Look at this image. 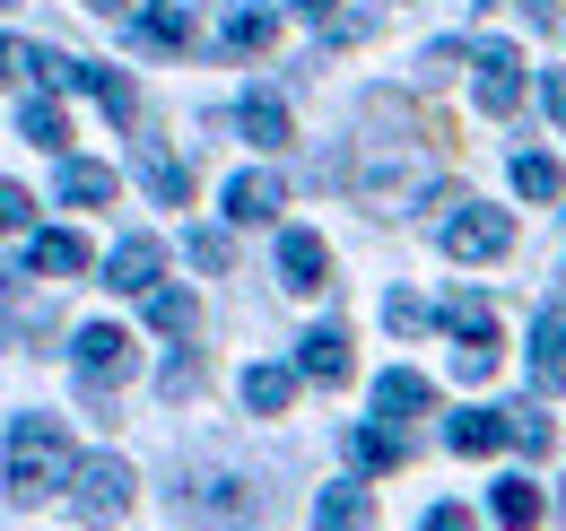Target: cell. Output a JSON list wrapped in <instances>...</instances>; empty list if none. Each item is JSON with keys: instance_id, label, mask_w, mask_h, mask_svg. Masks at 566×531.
<instances>
[{"instance_id": "cell-1", "label": "cell", "mask_w": 566, "mask_h": 531, "mask_svg": "<svg viewBox=\"0 0 566 531\" xmlns=\"http://www.w3.org/2000/svg\"><path fill=\"white\" fill-rule=\"evenodd\" d=\"M78 462L44 409H9V506H35L44 488H71Z\"/></svg>"}, {"instance_id": "cell-2", "label": "cell", "mask_w": 566, "mask_h": 531, "mask_svg": "<svg viewBox=\"0 0 566 531\" xmlns=\"http://www.w3.org/2000/svg\"><path fill=\"white\" fill-rule=\"evenodd\" d=\"M132 366H140V348H132V332H114V323H87V332H78V348H71L78 400H96V409L132 384Z\"/></svg>"}, {"instance_id": "cell-3", "label": "cell", "mask_w": 566, "mask_h": 531, "mask_svg": "<svg viewBox=\"0 0 566 531\" xmlns=\"http://www.w3.org/2000/svg\"><path fill=\"white\" fill-rule=\"evenodd\" d=\"M123 506H132V470L114 462V454L78 462V479H71V514H78V523L105 531V523H123Z\"/></svg>"}, {"instance_id": "cell-4", "label": "cell", "mask_w": 566, "mask_h": 531, "mask_svg": "<svg viewBox=\"0 0 566 531\" xmlns=\"http://www.w3.org/2000/svg\"><path fill=\"white\" fill-rule=\"evenodd\" d=\"M436 244H444L453 262H496V253L514 244V218H505V209H480V200H462V209L436 227Z\"/></svg>"}, {"instance_id": "cell-5", "label": "cell", "mask_w": 566, "mask_h": 531, "mask_svg": "<svg viewBox=\"0 0 566 531\" xmlns=\"http://www.w3.org/2000/svg\"><path fill=\"white\" fill-rule=\"evenodd\" d=\"M175 514H192L210 531H244L253 523V488L244 479H192V488H175Z\"/></svg>"}, {"instance_id": "cell-6", "label": "cell", "mask_w": 566, "mask_h": 531, "mask_svg": "<svg viewBox=\"0 0 566 531\" xmlns=\"http://www.w3.org/2000/svg\"><path fill=\"white\" fill-rule=\"evenodd\" d=\"M471 70H480V114H514L523 105V53L514 44H480Z\"/></svg>"}, {"instance_id": "cell-7", "label": "cell", "mask_w": 566, "mask_h": 531, "mask_svg": "<svg viewBox=\"0 0 566 531\" xmlns=\"http://www.w3.org/2000/svg\"><path fill=\"white\" fill-rule=\"evenodd\" d=\"M157 270H166V244H157V236H123L114 262H105V288H123V296H157Z\"/></svg>"}, {"instance_id": "cell-8", "label": "cell", "mask_w": 566, "mask_h": 531, "mask_svg": "<svg viewBox=\"0 0 566 531\" xmlns=\"http://www.w3.org/2000/svg\"><path fill=\"white\" fill-rule=\"evenodd\" d=\"M532 384H541V393H566V296H549L541 323H532Z\"/></svg>"}, {"instance_id": "cell-9", "label": "cell", "mask_w": 566, "mask_h": 531, "mask_svg": "<svg viewBox=\"0 0 566 531\" xmlns=\"http://www.w3.org/2000/svg\"><path fill=\"white\" fill-rule=\"evenodd\" d=\"M323 279H332V253H323V236H314V227H287V236H280V288L314 296Z\"/></svg>"}, {"instance_id": "cell-10", "label": "cell", "mask_w": 566, "mask_h": 531, "mask_svg": "<svg viewBox=\"0 0 566 531\" xmlns=\"http://www.w3.org/2000/svg\"><path fill=\"white\" fill-rule=\"evenodd\" d=\"M192 35H201V0H148L140 9V44H157V53H192Z\"/></svg>"}, {"instance_id": "cell-11", "label": "cell", "mask_w": 566, "mask_h": 531, "mask_svg": "<svg viewBox=\"0 0 566 531\" xmlns=\"http://www.w3.org/2000/svg\"><path fill=\"white\" fill-rule=\"evenodd\" d=\"M18 270H27V279H44V270H53V279H78V270H87V244H78L71 227H44V236L18 244Z\"/></svg>"}, {"instance_id": "cell-12", "label": "cell", "mask_w": 566, "mask_h": 531, "mask_svg": "<svg viewBox=\"0 0 566 531\" xmlns=\"http://www.w3.org/2000/svg\"><path fill=\"white\" fill-rule=\"evenodd\" d=\"M227 218H235V227H262V218H280V175H271V166H244V175L227 184Z\"/></svg>"}, {"instance_id": "cell-13", "label": "cell", "mask_w": 566, "mask_h": 531, "mask_svg": "<svg viewBox=\"0 0 566 531\" xmlns=\"http://www.w3.org/2000/svg\"><path fill=\"white\" fill-rule=\"evenodd\" d=\"M271 44H280V18H271V9H253V0H244V9H227V27H218V53L253 62V53H271Z\"/></svg>"}, {"instance_id": "cell-14", "label": "cell", "mask_w": 566, "mask_h": 531, "mask_svg": "<svg viewBox=\"0 0 566 531\" xmlns=\"http://www.w3.org/2000/svg\"><path fill=\"white\" fill-rule=\"evenodd\" d=\"M366 523H375V497H366L357 479H340V488L314 497V531H366Z\"/></svg>"}, {"instance_id": "cell-15", "label": "cell", "mask_w": 566, "mask_h": 531, "mask_svg": "<svg viewBox=\"0 0 566 531\" xmlns=\"http://www.w3.org/2000/svg\"><path fill=\"white\" fill-rule=\"evenodd\" d=\"M444 445H453V454H496V445H514V436H505V409H453V418H444Z\"/></svg>"}, {"instance_id": "cell-16", "label": "cell", "mask_w": 566, "mask_h": 531, "mask_svg": "<svg viewBox=\"0 0 566 531\" xmlns=\"http://www.w3.org/2000/svg\"><path fill=\"white\" fill-rule=\"evenodd\" d=\"M296 366H305L314 384H349V340L323 323V332H305V340H296Z\"/></svg>"}, {"instance_id": "cell-17", "label": "cell", "mask_w": 566, "mask_h": 531, "mask_svg": "<svg viewBox=\"0 0 566 531\" xmlns=\"http://www.w3.org/2000/svg\"><path fill=\"white\" fill-rule=\"evenodd\" d=\"M140 184H148L157 209H184V200H192V166H184V157H166V148H148V157H140Z\"/></svg>"}, {"instance_id": "cell-18", "label": "cell", "mask_w": 566, "mask_h": 531, "mask_svg": "<svg viewBox=\"0 0 566 531\" xmlns=\"http://www.w3.org/2000/svg\"><path fill=\"white\" fill-rule=\"evenodd\" d=\"M296 375H305V366H244V409L280 418L287 400H296Z\"/></svg>"}, {"instance_id": "cell-19", "label": "cell", "mask_w": 566, "mask_h": 531, "mask_svg": "<svg viewBox=\"0 0 566 531\" xmlns=\"http://www.w3.org/2000/svg\"><path fill=\"white\" fill-rule=\"evenodd\" d=\"M489 514H496V523H505V531H532V523H541V514H549V497H541L532 479H496Z\"/></svg>"}, {"instance_id": "cell-20", "label": "cell", "mask_w": 566, "mask_h": 531, "mask_svg": "<svg viewBox=\"0 0 566 531\" xmlns=\"http://www.w3.org/2000/svg\"><path fill=\"white\" fill-rule=\"evenodd\" d=\"M419 409H427V375L392 366V375L375 384V418H392V427H401V418H419Z\"/></svg>"}, {"instance_id": "cell-21", "label": "cell", "mask_w": 566, "mask_h": 531, "mask_svg": "<svg viewBox=\"0 0 566 531\" xmlns=\"http://www.w3.org/2000/svg\"><path fill=\"white\" fill-rule=\"evenodd\" d=\"M349 454H357V470H401L410 462V436H401V427H357Z\"/></svg>"}, {"instance_id": "cell-22", "label": "cell", "mask_w": 566, "mask_h": 531, "mask_svg": "<svg viewBox=\"0 0 566 531\" xmlns=\"http://www.w3.org/2000/svg\"><path fill=\"white\" fill-rule=\"evenodd\" d=\"M9 70H27V79H44V87H78V70H87V62H71V53H53V44H44V53H35V44H9Z\"/></svg>"}, {"instance_id": "cell-23", "label": "cell", "mask_w": 566, "mask_h": 531, "mask_svg": "<svg viewBox=\"0 0 566 531\" xmlns=\"http://www.w3.org/2000/svg\"><path fill=\"white\" fill-rule=\"evenodd\" d=\"M62 200H71V209H105V200H114V166L71 157V166H62Z\"/></svg>"}, {"instance_id": "cell-24", "label": "cell", "mask_w": 566, "mask_h": 531, "mask_svg": "<svg viewBox=\"0 0 566 531\" xmlns=\"http://www.w3.org/2000/svg\"><path fill=\"white\" fill-rule=\"evenodd\" d=\"M18 139H35V148H71L62 105H53V96H27V105H18Z\"/></svg>"}, {"instance_id": "cell-25", "label": "cell", "mask_w": 566, "mask_h": 531, "mask_svg": "<svg viewBox=\"0 0 566 531\" xmlns=\"http://www.w3.org/2000/svg\"><path fill=\"white\" fill-rule=\"evenodd\" d=\"M514 192H523V200H558V192H566L558 157H541V148H523V157H514Z\"/></svg>"}, {"instance_id": "cell-26", "label": "cell", "mask_w": 566, "mask_h": 531, "mask_svg": "<svg viewBox=\"0 0 566 531\" xmlns=\"http://www.w3.org/2000/svg\"><path fill=\"white\" fill-rule=\"evenodd\" d=\"M235 123L253 132V148H280V139H287V105H280V96H244Z\"/></svg>"}, {"instance_id": "cell-27", "label": "cell", "mask_w": 566, "mask_h": 531, "mask_svg": "<svg viewBox=\"0 0 566 531\" xmlns=\"http://www.w3.org/2000/svg\"><path fill=\"white\" fill-rule=\"evenodd\" d=\"M78 87H87V96H96V105H105V114H114V123H132V114H140V96H132V79H114V70H78Z\"/></svg>"}, {"instance_id": "cell-28", "label": "cell", "mask_w": 566, "mask_h": 531, "mask_svg": "<svg viewBox=\"0 0 566 531\" xmlns=\"http://www.w3.org/2000/svg\"><path fill=\"white\" fill-rule=\"evenodd\" d=\"M148 323H157L166 340H192V323H201V305H192L184 288H157V296H148Z\"/></svg>"}, {"instance_id": "cell-29", "label": "cell", "mask_w": 566, "mask_h": 531, "mask_svg": "<svg viewBox=\"0 0 566 531\" xmlns=\"http://www.w3.org/2000/svg\"><path fill=\"white\" fill-rule=\"evenodd\" d=\"M505 436H514V454H532V462H541V454L558 445V427H549V418H541L532 400H523V409H505Z\"/></svg>"}, {"instance_id": "cell-30", "label": "cell", "mask_w": 566, "mask_h": 531, "mask_svg": "<svg viewBox=\"0 0 566 531\" xmlns=\"http://www.w3.org/2000/svg\"><path fill=\"white\" fill-rule=\"evenodd\" d=\"M453 375H462V384H489L496 375V332H462L453 340Z\"/></svg>"}, {"instance_id": "cell-31", "label": "cell", "mask_w": 566, "mask_h": 531, "mask_svg": "<svg viewBox=\"0 0 566 531\" xmlns=\"http://www.w3.org/2000/svg\"><path fill=\"white\" fill-rule=\"evenodd\" d=\"M184 253H192L201 270H227V262H235V244H227V227H192V236H184Z\"/></svg>"}, {"instance_id": "cell-32", "label": "cell", "mask_w": 566, "mask_h": 531, "mask_svg": "<svg viewBox=\"0 0 566 531\" xmlns=\"http://www.w3.org/2000/svg\"><path fill=\"white\" fill-rule=\"evenodd\" d=\"M384 332L419 340V332H427V305H419V296H401V288H392V296H384Z\"/></svg>"}, {"instance_id": "cell-33", "label": "cell", "mask_w": 566, "mask_h": 531, "mask_svg": "<svg viewBox=\"0 0 566 531\" xmlns=\"http://www.w3.org/2000/svg\"><path fill=\"white\" fill-rule=\"evenodd\" d=\"M444 332L462 340V332H496L489 323V296H453V305H444Z\"/></svg>"}, {"instance_id": "cell-34", "label": "cell", "mask_w": 566, "mask_h": 531, "mask_svg": "<svg viewBox=\"0 0 566 531\" xmlns=\"http://www.w3.org/2000/svg\"><path fill=\"white\" fill-rule=\"evenodd\" d=\"M157 393H166V400H192V393H201V357H166Z\"/></svg>"}, {"instance_id": "cell-35", "label": "cell", "mask_w": 566, "mask_h": 531, "mask_svg": "<svg viewBox=\"0 0 566 531\" xmlns=\"http://www.w3.org/2000/svg\"><path fill=\"white\" fill-rule=\"evenodd\" d=\"M427 531H480V523H471V506H427Z\"/></svg>"}, {"instance_id": "cell-36", "label": "cell", "mask_w": 566, "mask_h": 531, "mask_svg": "<svg viewBox=\"0 0 566 531\" xmlns=\"http://www.w3.org/2000/svg\"><path fill=\"white\" fill-rule=\"evenodd\" d=\"M541 96H549V114H558V132H566V70H549V79H541Z\"/></svg>"}, {"instance_id": "cell-37", "label": "cell", "mask_w": 566, "mask_h": 531, "mask_svg": "<svg viewBox=\"0 0 566 531\" xmlns=\"http://www.w3.org/2000/svg\"><path fill=\"white\" fill-rule=\"evenodd\" d=\"M87 9H105V18H123V9H140V0H87Z\"/></svg>"}, {"instance_id": "cell-38", "label": "cell", "mask_w": 566, "mask_h": 531, "mask_svg": "<svg viewBox=\"0 0 566 531\" xmlns=\"http://www.w3.org/2000/svg\"><path fill=\"white\" fill-rule=\"evenodd\" d=\"M296 9H305V18H332V9H340V0H296Z\"/></svg>"}]
</instances>
